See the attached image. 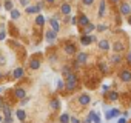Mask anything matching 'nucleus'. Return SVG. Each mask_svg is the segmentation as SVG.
I'll return each mask as SVG.
<instances>
[{
    "mask_svg": "<svg viewBox=\"0 0 131 123\" xmlns=\"http://www.w3.org/2000/svg\"><path fill=\"white\" fill-rule=\"evenodd\" d=\"M119 79L123 82V83H129L131 82V71L129 69H122L119 72Z\"/></svg>",
    "mask_w": 131,
    "mask_h": 123,
    "instance_id": "2",
    "label": "nucleus"
},
{
    "mask_svg": "<svg viewBox=\"0 0 131 123\" xmlns=\"http://www.w3.org/2000/svg\"><path fill=\"white\" fill-rule=\"evenodd\" d=\"M76 61H77L79 65H85L86 61H88V54L86 52H79L77 57H76Z\"/></svg>",
    "mask_w": 131,
    "mask_h": 123,
    "instance_id": "6",
    "label": "nucleus"
},
{
    "mask_svg": "<svg viewBox=\"0 0 131 123\" xmlns=\"http://www.w3.org/2000/svg\"><path fill=\"white\" fill-rule=\"evenodd\" d=\"M63 88H67V83L62 82V80H59L57 82V89H63Z\"/></svg>",
    "mask_w": 131,
    "mask_h": 123,
    "instance_id": "34",
    "label": "nucleus"
},
{
    "mask_svg": "<svg viewBox=\"0 0 131 123\" xmlns=\"http://www.w3.org/2000/svg\"><path fill=\"white\" fill-rule=\"evenodd\" d=\"M70 123H80V120L76 118V117H71V121H70Z\"/></svg>",
    "mask_w": 131,
    "mask_h": 123,
    "instance_id": "41",
    "label": "nucleus"
},
{
    "mask_svg": "<svg viewBox=\"0 0 131 123\" xmlns=\"http://www.w3.org/2000/svg\"><path fill=\"white\" fill-rule=\"evenodd\" d=\"M39 11H40V9H39L37 6H28V8H26V13H28V14H36V13H39Z\"/></svg>",
    "mask_w": 131,
    "mask_h": 123,
    "instance_id": "25",
    "label": "nucleus"
},
{
    "mask_svg": "<svg viewBox=\"0 0 131 123\" xmlns=\"http://www.w3.org/2000/svg\"><path fill=\"white\" fill-rule=\"evenodd\" d=\"M59 108H60V102H59L57 99H52V100H51V109L56 111V109H59Z\"/></svg>",
    "mask_w": 131,
    "mask_h": 123,
    "instance_id": "24",
    "label": "nucleus"
},
{
    "mask_svg": "<svg viewBox=\"0 0 131 123\" xmlns=\"http://www.w3.org/2000/svg\"><path fill=\"white\" fill-rule=\"evenodd\" d=\"M42 6H43V3H42V2H39V3H37V8H39V9H42Z\"/></svg>",
    "mask_w": 131,
    "mask_h": 123,
    "instance_id": "45",
    "label": "nucleus"
},
{
    "mask_svg": "<svg viewBox=\"0 0 131 123\" xmlns=\"http://www.w3.org/2000/svg\"><path fill=\"white\" fill-rule=\"evenodd\" d=\"M90 102H91V97H90L88 94H82V95L79 97V103H80L82 106H86V105H90Z\"/></svg>",
    "mask_w": 131,
    "mask_h": 123,
    "instance_id": "10",
    "label": "nucleus"
},
{
    "mask_svg": "<svg viewBox=\"0 0 131 123\" xmlns=\"http://www.w3.org/2000/svg\"><path fill=\"white\" fill-rule=\"evenodd\" d=\"M99 69H100L102 72H108V66H106V63L100 61V63H99Z\"/></svg>",
    "mask_w": 131,
    "mask_h": 123,
    "instance_id": "27",
    "label": "nucleus"
},
{
    "mask_svg": "<svg viewBox=\"0 0 131 123\" xmlns=\"http://www.w3.org/2000/svg\"><path fill=\"white\" fill-rule=\"evenodd\" d=\"M0 92H2V88H0Z\"/></svg>",
    "mask_w": 131,
    "mask_h": 123,
    "instance_id": "51",
    "label": "nucleus"
},
{
    "mask_svg": "<svg viewBox=\"0 0 131 123\" xmlns=\"http://www.w3.org/2000/svg\"><path fill=\"white\" fill-rule=\"evenodd\" d=\"M0 121H3V118H2V115H0Z\"/></svg>",
    "mask_w": 131,
    "mask_h": 123,
    "instance_id": "50",
    "label": "nucleus"
},
{
    "mask_svg": "<svg viewBox=\"0 0 131 123\" xmlns=\"http://www.w3.org/2000/svg\"><path fill=\"white\" fill-rule=\"evenodd\" d=\"M56 34H57V32H54L52 29H49V31L45 32V37H46V40H48L49 43H52V42L56 40Z\"/></svg>",
    "mask_w": 131,
    "mask_h": 123,
    "instance_id": "16",
    "label": "nucleus"
},
{
    "mask_svg": "<svg viewBox=\"0 0 131 123\" xmlns=\"http://www.w3.org/2000/svg\"><path fill=\"white\" fill-rule=\"evenodd\" d=\"M14 95H16V99H25V97H26L25 89H22V88H17V89L14 91Z\"/></svg>",
    "mask_w": 131,
    "mask_h": 123,
    "instance_id": "17",
    "label": "nucleus"
},
{
    "mask_svg": "<svg viewBox=\"0 0 131 123\" xmlns=\"http://www.w3.org/2000/svg\"><path fill=\"white\" fill-rule=\"evenodd\" d=\"M5 8L8 9V11H13L14 8H13V2H11V0H6V2H5Z\"/></svg>",
    "mask_w": 131,
    "mask_h": 123,
    "instance_id": "31",
    "label": "nucleus"
},
{
    "mask_svg": "<svg viewBox=\"0 0 131 123\" xmlns=\"http://www.w3.org/2000/svg\"><path fill=\"white\" fill-rule=\"evenodd\" d=\"M5 37H6L5 31H0V40H5Z\"/></svg>",
    "mask_w": 131,
    "mask_h": 123,
    "instance_id": "39",
    "label": "nucleus"
},
{
    "mask_svg": "<svg viewBox=\"0 0 131 123\" xmlns=\"http://www.w3.org/2000/svg\"><path fill=\"white\" fill-rule=\"evenodd\" d=\"M0 65H5V57L0 55Z\"/></svg>",
    "mask_w": 131,
    "mask_h": 123,
    "instance_id": "43",
    "label": "nucleus"
},
{
    "mask_svg": "<svg viewBox=\"0 0 131 123\" xmlns=\"http://www.w3.org/2000/svg\"><path fill=\"white\" fill-rule=\"evenodd\" d=\"M62 72H63V76H67V77H68L73 71L70 69V66H63V68H62Z\"/></svg>",
    "mask_w": 131,
    "mask_h": 123,
    "instance_id": "28",
    "label": "nucleus"
},
{
    "mask_svg": "<svg viewBox=\"0 0 131 123\" xmlns=\"http://www.w3.org/2000/svg\"><path fill=\"white\" fill-rule=\"evenodd\" d=\"M119 115H122V112L117 109V108H111V109H108L106 111V120H111V118H116V117H119Z\"/></svg>",
    "mask_w": 131,
    "mask_h": 123,
    "instance_id": "4",
    "label": "nucleus"
},
{
    "mask_svg": "<svg viewBox=\"0 0 131 123\" xmlns=\"http://www.w3.org/2000/svg\"><path fill=\"white\" fill-rule=\"evenodd\" d=\"M128 25H131V16H128Z\"/></svg>",
    "mask_w": 131,
    "mask_h": 123,
    "instance_id": "47",
    "label": "nucleus"
},
{
    "mask_svg": "<svg viewBox=\"0 0 131 123\" xmlns=\"http://www.w3.org/2000/svg\"><path fill=\"white\" fill-rule=\"evenodd\" d=\"M63 49H65V52L70 54V55L76 54V45H73V43H67V45L63 46Z\"/></svg>",
    "mask_w": 131,
    "mask_h": 123,
    "instance_id": "11",
    "label": "nucleus"
},
{
    "mask_svg": "<svg viewBox=\"0 0 131 123\" xmlns=\"http://www.w3.org/2000/svg\"><path fill=\"white\" fill-rule=\"evenodd\" d=\"M46 2H48V3H54V2H56V0H46Z\"/></svg>",
    "mask_w": 131,
    "mask_h": 123,
    "instance_id": "48",
    "label": "nucleus"
},
{
    "mask_svg": "<svg viewBox=\"0 0 131 123\" xmlns=\"http://www.w3.org/2000/svg\"><path fill=\"white\" fill-rule=\"evenodd\" d=\"M5 108H6V106H5V105H3L2 102H0V109H5Z\"/></svg>",
    "mask_w": 131,
    "mask_h": 123,
    "instance_id": "46",
    "label": "nucleus"
},
{
    "mask_svg": "<svg viewBox=\"0 0 131 123\" xmlns=\"http://www.w3.org/2000/svg\"><path fill=\"white\" fill-rule=\"evenodd\" d=\"M97 45H99V49H100V51H103V52H106V51H110V49H111L110 42H108V40H105V39L99 40V42H97Z\"/></svg>",
    "mask_w": 131,
    "mask_h": 123,
    "instance_id": "5",
    "label": "nucleus"
},
{
    "mask_svg": "<svg viewBox=\"0 0 131 123\" xmlns=\"http://www.w3.org/2000/svg\"><path fill=\"white\" fill-rule=\"evenodd\" d=\"M106 99H108L110 102H117V100H119V92H117V91H110V92L106 94Z\"/></svg>",
    "mask_w": 131,
    "mask_h": 123,
    "instance_id": "15",
    "label": "nucleus"
},
{
    "mask_svg": "<svg viewBox=\"0 0 131 123\" xmlns=\"http://www.w3.org/2000/svg\"><path fill=\"white\" fill-rule=\"evenodd\" d=\"M36 23H37L39 26H42V25L45 23V17H43V16H37V19H36Z\"/></svg>",
    "mask_w": 131,
    "mask_h": 123,
    "instance_id": "29",
    "label": "nucleus"
},
{
    "mask_svg": "<svg viewBox=\"0 0 131 123\" xmlns=\"http://www.w3.org/2000/svg\"><path fill=\"white\" fill-rule=\"evenodd\" d=\"M96 26H97V25H93V23H90L88 26H85V34H86V35H91V32L96 29Z\"/></svg>",
    "mask_w": 131,
    "mask_h": 123,
    "instance_id": "20",
    "label": "nucleus"
},
{
    "mask_svg": "<svg viewBox=\"0 0 131 123\" xmlns=\"http://www.w3.org/2000/svg\"><path fill=\"white\" fill-rule=\"evenodd\" d=\"M60 13H62L63 16H70V14H71V6H70V3H62Z\"/></svg>",
    "mask_w": 131,
    "mask_h": 123,
    "instance_id": "12",
    "label": "nucleus"
},
{
    "mask_svg": "<svg viewBox=\"0 0 131 123\" xmlns=\"http://www.w3.org/2000/svg\"><path fill=\"white\" fill-rule=\"evenodd\" d=\"M110 88H111L110 85H102V92L103 94H108L110 92Z\"/></svg>",
    "mask_w": 131,
    "mask_h": 123,
    "instance_id": "35",
    "label": "nucleus"
},
{
    "mask_svg": "<svg viewBox=\"0 0 131 123\" xmlns=\"http://www.w3.org/2000/svg\"><path fill=\"white\" fill-rule=\"evenodd\" d=\"M111 2H113V3H119V2H120V0H111Z\"/></svg>",
    "mask_w": 131,
    "mask_h": 123,
    "instance_id": "49",
    "label": "nucleus"
},
{
    "mask_svg": "<svg viewBox=\"0 0 131 123\" xmlns=\"http://www.w3.org/2000/svg\"><path fill=\"white\" fill-rule=\"evenodd\" d=\"M11 112H13V111H11V108H9V106H6V108L3 109V114H5V117H11Z\"/></svg>",
    "mask_w": 131,
    "mask_h": 123,
    "instance_id": "32",
    "label": "nucleus"
},
{
    "mask_svg": "<svg viewBox=\"0 0 131 123\" xmlns=\"http://www.w3.org/2000/svg\"><path fill=\"white\" fill-rule=\"evenodd\" d=\"M23 74H25L23 68H17V69H14V77H16V79H20V77H23Z\"/></svg>",
    "mask_w": 131,
    "mask_h": 123,
    "instance_id": "22",
    "label": "nucleus"
},
{
    "mask_svg": "<svg viewBox=\"0 0 131 123\" xmlns=\"http://www.w3.org/2000/svg\"><path fill=\"white\" fill-rule=\"evenodd\" d=\"M106 14V2L105 0H100V3H99V13H97V16L99 17H103Z\"/></svg>",
    "mask_w": 131,
    "mask_h": 123,
    "instance_id": "8",
    "label": "nucleus"
},
{
    "mask_svg": "<svg viewBox=\"0 0 131 123\" xmlns=\"http://www.w3.org/2000/svg\"><path fill=\"white\" fill-rule=\"evenodd\" d=\"M3 123H13V117H5L3 118Z\"/></svg>",
    "mask_w": 131,
    "mask_h": 123,
    "instance_id": "38",
    "label": "nucleus"
},
{
    "mask_svg": "<svg viewBox=\"0 0 131 123\" xmlns=\"http://www.w3.org/2000/svg\"><path fill=\"white\" fill-rule=\"evenodd\" d=\"M79 25L83 26V28L88 26V25H90V19H88L85 14H80V16H79Z\"/></svg>",
    "mask_w": 131,
    "mask_h": 123,
    "instance_id": "14",
    "label": "nucleus"
},
{
    "mask_svg": "<svg viewBox=\"0 0 131 123\" xmlns=\"http://www.w3.org/2000/svg\"><path fill=\"white\" fill-rule=\"evenodd\" d=\"M20 3L25 5V6H28V5H29V0H20Z\"/></svg>",
    "mask_w": 131,
    "mask_h": 123,
    "instance_id": "42",
    "label": "nucleus"
},
{
    "mask_svg": "<svg viewBox=\"0 0 131 123\" xmlns=\"http://www.w3.org/2000/svg\"><path fill=\"white\" fill-rule=\"evenodd\" d=\"M83 123H93V120H91V118H90V117H86V118H85V121H83Z\"/></svg>",
    "mask_w": 131,
    "mask_h": 123,
    "instance_id": "44",
    "label": "nucleus"
},
{
    "mask_svg": "<svg viewBox=\"0 0 131 123\" xmlns=\"http://www.w3.org/2000/svg\"><path fill=\"white\" fill-rule=\"evenodd\" d=\"M82 3H83V5H86V6H90V5H93V3H94V0H82Z\"/></svg>",
    "mask_w": 131,
    "mask_h": 123,
    "instance_id": "36",
    "label": "nucleus"
},
{
    "mask_svg": "<svg viewBox=\"0 0 131 123\" xmlns=\"http://www.w3.org/2000/svg\"><path fill=\"white\" fill-rule=\"evenodd\" d=\"M16 115H17V118H19V120H22V121L26 118V114H25V111H23V109H19V111H16Z\"/></svg>",
    "mask_w": 131,
    "mask_h": 123,
    "instance_id": "23",
    "label": "nucleus"
},
{
    "mask_svg": "<svg viewBox=\"0 0 131 123\" xmlns=\"http://www.w3.org/2000/svg\"><path fill=\"white\" fill-rule=\"evenodd\" d=\"M119 11H120V14L122 16H131V6H129V3H126V2H122L120 3V6H119Z\"/></svg>",
    "mask_w": 131,
    "mask_h": 123,
    "instance_id": "3",
    "label": "nucleus"
},
{
    "mask_svg": "<svg viewBox=\"0 0 131 123\" xmlns=\"http://www.w3.org/2000/svg\"><path fill=\"white\" fill-rule=\"evenodd\" d=\"M117 123H128V121H126V118H125V117H120V118L117 120Z\"/></svg>",
    "mask_w": 131,
    "mask_h": 123,
    "instance_id": "40",
    "label": "nucleus"
},
{
    "mask_svg": "<svg viewBox=\"0 0 131 123\" xmlns=\"http://www.w3.org/2000/svg\"><path fill=\"white\" fill-rule=\"evenodd\" d=\"M77 86V76L74 72H71L68 77H67V89L68 91H74Z\"/></svg>",
    "mask_w": 131,
    "mask_h": 123,
    "instance_id": "1",
    "label": "nucleus"
},
{
    "mask_svg": "<svg viewBox=\"0 0 131 123\" xmlns=\"http://www.w3.org/2000/svg\"><path fill=\"white\" fill-rule=\"evenodd\" d=\"M49 23H51V28H52L54 32H59V31H60V23H59V20H57L56 17H52V19L49 20Z\"/></svg>",
    "mask_w": 131,
    "mask_h": 123,
    "instance_id": "13",
    "label": "nucleus"
},
{
    "mask_svg": "<svg viewBox=\"0 0 131 123\" xmlns=\"http://www.w3.org/2000/svg\"><path fill=\"white\" fill-rule=\"evenodd\" d=\"M96 29H97L99 32H103V31H106V29H108V26L102 23V25H97V26H96Z\"/></svg>",
    "mask_w": 131,
    "mask_h": 123,
    "instance_id": "30",
    "label": "nucleus"
},
{
    "mask_svg": "<svg viewBox=\"0 0 131 123\" xmlns=\"http://www.w3.org/2000/svg\"><path fill=\"white\" fill-rule=\"evenodd\" d=\"M113 51H114L116 54H120L122 51H125V45H123L122 42H114V43H113Z\"/></svg>",
    "mask_w": 131,
    "mask_h": 123,
    "instance_id": "7",
    "label": "nucleus"
},
{
    "mask_svg": "<svg viewBox=\"0 0 131 123\" xmlns=\"http://www.w3.org/2000/svg\"><path fill=\"white\" fill-rule=\"evenodd\" d=\"M120 61H122V55H120V54H114V55L111 57V63H113V65H119Z\"/></svg>",
    "mask_w": 131,
    "mask_h": 123,
    "instance_id": "19",
    "label": "nucleus"
},
{
    "mask_svg": "<svg viewBox=\"0 0 131 123\" xmlns=\"http://www.w3.org/2000/svg\"><path fill=\"white\" fill-rule=\"evenodd\" d=\"M11 17H13V20H17V19H20V11H17V9H13V11H11Z\"/></svg>",
    "mask_w": 131,
    "mask_h": 123,
    "instance_id": "26",
    "label": "nucleus"
},
{
    "mask_svg": "<svg viewBox=\"0 0 131 123\" xmlns=\"http://www.w3.org/2000/svg\"><path fill=\"white\" fill-rule=\"evenodd\" d=\"M59 121H60V123H70V121H71L70 114H67V112L62 114V115H60V118H59Z\"/></svg>",
    "mask_w": 131,
    "mask_h": 123,
    "instance_id": "18",
    "label": "nucleus"
},
{
    "mask_svg": "<svg viewBox=\"0 0 131 123\" xmlns=\"http://www.w3.org/2000/svg\"><path fill=\"white\" fill-rule=\"evenodd\" d=\"M0 77H2V74H0Z\"/></svg>",
    "mask_w": 131,
    "mask_h": 123,
    "instance_id": "52",
    "label": "nucleus"
},
{
    "mask_svg": "<svg viewBox=\"0 0 131 123\" xmlns=\"http://www.w3.org/2000/svg\"><path fill=\"white\" fill-rule=\"evenodd\" d=\"M29 68L31 69H39L40 68V61L39 60H31L29 61Z\"/></svg>",
    "mask_w": 131,
    "mask_h": 123,
    "instance_id": "21",
    "label": "nucleus"
},
{
    "mask_svg": "<svg viewBox=\"0 0 131 123\" xmlns=\"http://www.w3.org/2000/svg\"><path fill=\"white\" fill-rule=\"evenodd\" d=\"M80 43H82L83 46L91 45V43H93V35H86V34H83V35L80 37Z\"/></svg>",
    "mask_w": 131,
    "mask_h": 123,
    "instance_id": "9",
    "label": "nucleus"
},
{
    "mask_svg": "<svg viewBox=\"0 0 131 123\" xmlns=\"http://www.w3.org/2000/svg\"><path fill=\"white\" fill-rule=\"evenodd\" d=\"M93 123H102L100 114H97V112H96V115H94V118H93Z\"/></svg>",
    "mask_w": 131,
    "mask_h": 123,
    "instance_id": "33",
    "label": "nucleus"
},
{
    "mask_svg": "<svg viewBox=\"0 0 131 123\" xmlns=\"http://www.w3.org/2000/svg\"><path fill=\"white\" fill-rule=\"evenodd\" d=\"M126 63H128V65H131V51L126 54Z\"/></svg>",
    "mask_w": 131,
    "mask_h": 123,
    "instance_id": "37",
    "label": "nucleus"
}]
</instances>
